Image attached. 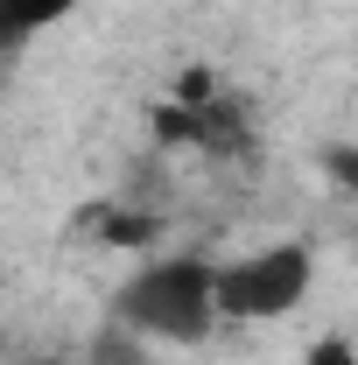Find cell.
Listing matches in <instances>:
<instances>
[{
  "mask_svg": "<svg viewBox=\"0 0 358 365\" xmlns=\"http://www.w3.org/2000/svg\"><path fill=\"white\" fill-rule=\"evenodd\" d=\"M113 317H120V330H134L148 344H204L225 323L218 317V260H204V253L148 260L140 274L120 281Z\"/></svg>",
  "mask_w": 358,
  "mask_h": 365,
  "instance_id": "cell-1",
  "label": "cell"
},
{
  "mask_svg": "<svg viewBox=\"0 0 358 365\" xmlns=\"http://www.w3.org/2000/svg\"><path fill=\"white\" fill-rule=\"evenodd\" d=\"M310 288H316V253L302 239H274V246L218 260V317L225 323H281L310 302Z\"/></svg>",
  "mask_w": 358,
  "mask_h": 365,
  "instance_id": "cell-2",
  "label": "cell"
},
{
  "mask_svg": "<svg viewBox=\"0 0 358 365\" xmlns=\"http://www.w3.org/2000/svg\"><path fill=\"white\" fill-rule=\"evenodd\" d=\"M78 0H7V29L14 36H29V29H43V21H56V14H71Z\"/></svg>",
  "mask_w": 358,
  "mask_h": 365,
  "instance_id": "cell-3",
  "label": "cell"
},
{
  "mask_svg": "<svg viewBox=\"0 0 358 365\" xmlns=\"http://www.w3.org/2000/svg\"><path fill=\"white\" fill-rule=\"evenodd\" d=\"M302 365H358V344L352 337H316L310 351H302Z\"/></svg>",
  "mask_w": 358,
  "mask_h": 365,
  "instance_id": "cell-4",
  "label": "cell"
}]
</instances>
